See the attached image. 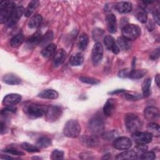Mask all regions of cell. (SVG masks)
I'll return each mask as SVG.
<instances>
[{
    "label": "cell",
    "mask_w": 160,
    "mask_h": 160,
    "mask_svg": "<svg viewBox=\"0 0 160 160\" xmlns=\"http://www.w3.org/2000/svg\"><path fill=\"white\" fill-rule=\"evenodd\" d=\"M15 8L16 4L12 1H3L1 2L0 22L1 24L7 23Z\"/></svg>",
    "instance_id": "1"
},
{
    "label": "cell",
    "mask_w": 160,
    "mask_h": 160,
    "mask_svg": "<svg viewBox=\"0 0 160 160\" xmlns=\"http://www.w3.org/2000/svg\"><path fill=\"white\" fill-rule=\"evenodd\" d=\"M81 128L79 122L76 119H70L64 124L63 133L68 138H75L79 136Z\"/></svg>",
    "instance_id": "2"
},
{
    "label": "cell",
    "mask_w": 160,
    "mask_h": 160,
    "mask_svg": "<svg viewBox=\"0 0 160 160\" xmlns=\"http://www.w3.org/2000/svg\"><path fill=\"white\" fill-rule=\"evenodd\" d=\"M124 122L126 129L132 133L139 131L142 127V122L140 118L132 113H129L126 115Z\"/></svg>",
    "instance_id": "3"
},
{
    "label": "cell",
    "mask_w": 160,
    "mask_h": 160,
    "mask_svg": "<svg viewBox=\"0 0 160 160\" xmlns=\"http://www.w3.org/2000/svg\"><path fill=\"white\" fill-rule=\"evenodd\" d=\"M88 128L92 135L95 136L102 135L104 130V121L100 117L94 116L89 120Z\"/></svg>",
    "instance_id": "4"
},
{
    "label": "cell",
    "mask_w": 160,
    "mask_h": 160,
    "mask_svg": "<svg viewBox=\"0 0 160 160\" xmlns=\"http://www.w3.org/2000/svg\"><path fill=\"white\" fill-rule=\"evenodd\" d=\"M141 34V28L136 24H128L122 29V35L126 39L132 41L138 38Z\"/></svg>",
    "instance_id": "5"
},
{
    "label": "cell",
    "mask_w": 160,
    "mask_h": 160,
    "mask_svg": "<svg viewBox=\"0 0 160 160\" xmlns=\"http://www.w3.org/2000/svg\"><path fill=\"white\" fill-rule=\"evenodd\" d=\"M48 107L39 104H30L26 108V114L31 118H38L45 115Z\"/></svg>",
    "instance_id": "6"
},
{
    "label": "cell",
    "mask_w": 160,
    "mask_h": 160,
    "mask_svg": "<svg viewBox=\"0 0 160 160\" xmlns=\"http://www.w3.org/2000/svg\"><path fill=\"white\" fill-rule=\"evenodd\" d=\"M62 110L60 106L51 105L48 107L45 116L47 121L52 122L56 121L61 116Z\"/></svg>",
    "instance_id": "7"
},
{
    "label": "cell",
    "mask_w": 160,
    "mask_h": 160,
    "mask_svg": "<svg viewBox=\"0 0 160 160\" xmlns=\"http://www.w3.org/2000/svg\"><path fill=\"white\" fill-rule=\"evenodd\" d=\"M132 138L137 144H148L151 142L152 136L148 132L137 131L132 133Z\"/></svg>",
    "instance_id": "8"
},
{
    "label": "cell",
    "mask_w": 160,
    "mask_h": 160,
    "mask_svg": "<svg viewBox=\"0 0 160 160\" xmlns=\"http://www.w3.org/2000/svg\"><path fill=\"white\" fill-rule=\"evenodd\" d=\"M103 47L100 42H96L92 49V60L94 64H98L102 58Z\"/></svg>",
    "instance_id": "9"
},
{
    "label": "cell",
    "mask_w": 160,
    "mask_h": 160,
    "mask_svg": "<svg viewBox=\"0 0 160 160\" xmlns=\"http://www.w3.org/2000/svg\"><path fill=\"white\" fill-rule=\"evenodd\" d=\"M114 147L119 150H126L132 146L131 140L127 137H119L114 141Z\"/></svg>",
    "instance_id": "10"
},
{
    "label": "cell",
    "mask_w": 160,
    "mask_h": 160,
    "mask_svg": "<svg viewBox=\"0 0 160 160\" xmlns=\"http://www.w3.org/2000/svg\"><path fill=\"white\" fill-rule=\"evenodd\" d=\"M24 11L25 9L22 6L16 7L9 21L7 22L8 26L9 27H11L15 25L21 18L22 15L24 13Z\"/></svg>",
    "instance_id": "11"
},
{
    "label": "cell",
    "mask_w": 160,
    "mask_h": 160,
    "mask_svg": "<svg viewBox=\"0 0 160 160\" xmlns=\"http://www.w3.org/2000/svg\"><path fill=\"white\" fill-rule=\"evenodd\" d=\"M21 101V96L16 93H11L6 95L2 101V103L7 106H13Z\"/></svg>",
    "instance_id": "12"
},
{
    "label": "cell",
    "mask_w": 160,
    "mask_h": 160,
    "mask_svg": "<svg viewBox=\"0 0 160 160\" xmlns=\"http://www.w3.org/2000/svg\"><path fill=\"white\" fill-rule=\"evenodd\" d=\"M144 115L148 121H152L159 118V112L158 108L154 106H148L144 109Z\"/></svg>",
    "instance_id": "13"
},
{
    "label": "cell",
    "mask_w": 160,
    "mask_h": 160,
    "mask_svg": "<svg viewBox=\"0 0 160 160\" xmlns=\"http://www.w3.org/2000/svg\"><path fill=\"white\" fill-rule=\"evenodd\" d=\"M104 43L106 47V48L109 50H111L114 54H117L119 53L120 49L116 43L114 39L112 36L110 35H108L105 36L104 39Z\"/></svg>",
    "instance_id": "14"
},
{
    "label": "cell",
    "mask_w": 160,
    "mask_h": 160,
    "mask_svg": "<svg viewBox=\"0 0 160 160\" xmlns=\"http://www.w3.org/2000/svg\"><path fill=\"white\" fill-rule=\"evenodd\" d=\"M42 34L40 31H37L35 33H34L32 36H31L26 41V45L29 48H33L36 45H38L40 44L41 39H42Z\"/></svg>",
    "instance_id": "15"
},
{
    "label": "cell",
    "mask_w": 160,
    "mask_h": 160,
    "mask_svg": "<svg viewBox=\"0 0 160 160\" xmlns=\"http://www.w3.org/2000/svg\"><path fill=\"white\" fill-rule=\"evenodd\" d=\"M116 107V101L111 98L107 100L103 107V112L107 116H111L115 111Z\"/></svg>",
    "instance_id": "16"
},
{
    "label": "cell",
    "mask_w": 160,
    "mask_h": 160,
    "mask_svg": "<svg viewBox=\"0 0 160 160\" xmlns=\"http://www.w3.org/2000/svg\"><path fill=\"white\" fill-rule=\"evenodd\" d=\"M66 58V52L63 49H60L56 51L53 57V64L58 67L62 64Z\"/></svg>",
    "instance_id": "17"
},
{
    "label": "cell",
    "mask_w": 160,
    "mask_h": 160,
    "mask_svg": "<svg viewBox=\"0 0 160 160\" xmlns=\"http://www.w3.org/2000/svg\"><path fill=\"white\" fill-rule=\"evenodd\" d=\"M106 26L108 31L111 33H114L117 30L116 18L113 14H108L106 18Z\"/></svg>",
    "instance_id": "18"
},
{
    "label": "cell",
    "mask_w": 160,
    "mask_h": 160,
    "mask_svg": "<svg viewBox=\"0 0 160 160\" xmlns=\"http://www.w3.org/2000/svg\"><path fill=\"white\" fill-rule=\"evenodd\" d=\"M116 9L120 13L126 14L131 11L132 9V4L129 2H120L116 4L115 6Z\"/></svg>",
    "instance_id": "19"
},
{
    "label": "cell",
    "mask_w": 160,
    "mask_h": 160,
    "mask_svg": "<svg viewBox=\"0 0 160 160\" xmlns=\"http://www.w3.org/2000/svg\"><path fill=\"white\" fill-rule=\"evenodd\" d=\"M58 92L54 89H45L39 93L38 96L46 99H55L58 98Z\"/></svg>",
    "instance_id": "20"
},
{
    "label": "cell",
    "mask_w": 160,
    "mask_h": 160,
    "mask_svg": "<svg viewBox=\"0 0 160 160\" xmlns=\"http://www.w3.org/2000/svg\"><path fill=\"white\" fill-rule=\"evenodd\" d=\"M137 158H138V155L134 150L125 151L119 154L116 157V159L119 160H129L135 159Z\"/></svg>",
    "instance_id": "21"
},
{
    "label": "cell",
    "mask_w": 160,
    "mask_h": 160,
    "mask_svg": "<svg viewBox=\"0 0 160 160\" xmlns=\"http://www.w3.org/2000/svg\"><path fill=\"white\" fill-rule=\"evenodd\" d=\"M2 81L5 83L10 85L19 84L21 82V79L17 76L12 74H8L4 75L2 78Z\"/></svg>",
    "instance_id": "22"
},
{
    "label": "cell",
    "mask_w": 160,
    "mask_h": 160,
    "mask_svg": "<svg viewBox=\"0 0 160 160\" xmlns=\"http://www.w3.org/2000/svg\"><path fill=\"white\" fill-rule=\"evenodd\" d=\"M56 51V44L51 43L48 44L41 51V54L44 58H49L52 55H54Z\"/></svg>",
    "instance_id": "23"
},
{
    "label": "cell",
    "mask_w": 160,
    "mask_h": 160,
    "mask_svg": "<svg viewBox=\"0 0 160 160\" xmlns=\"http://www.w3.org/2000/svg\"><path fill=\"white\" fill-rule=\"evenodd\" d=\"M148 132L152 136L155 137H159L160 135V128L159 126L154 122L149 123L147 126Z\"/></svg>",
    "instance_id": "24"
},
{
    "label": "cell",
    "mask_w": 160,
    "mask_h": 160,
    "mask_svg": "<svg viewBox=\"0 0 160 160\" xmlns=\"http://www.w3.org/2000/svg\"><path fill=\"white\" fill-rule=\"evenodd\" d=\"M39 2L38 1H36V0L31 1L28 4V6H27L26 9L24 11V16L26 18L30 17L35 11V10L37 9V8L39 6Z\"/></svg>",
    "instance_id": "25"
},
{
    "label": "cell",
    "mask_w": 160,
    "mask_h": 160,
    "mask_svg": "<svg viewBox=\"0 0 160 160\" xmlns=\"http://www.w3.org/2000/svg\"><path fill=\"white\" fill-rule=\"evenodd\" d=\"M42 21V17L40 14H36L32 16L28 22V27L31 29L38 28Z\"/></svg>",
    "instance_id": "26"
},
{
    "label": "cell",
    "mask_w": 160,
    "mask_h": 160,
    "mask_svg": "<svg viewBox=\"0 0 160 160\" xmlns=\"http://www.w3.org/2000/svg\"><path fill=\"white\" fill-rule=\"evenodd\" d=\"M117 45L118 46L119 49L126 51L131 48V42L130 40L126 39L123 36H121L117 39Z\"/></svg>",
    "instance_id": "27"
},
{
    "label": "cell",
    "mask_w": 160,
    "mask_h": 160,
    "mask_svg": "<svg viewBox=\"0 0 160 160\" xmlns=\"http://www.w3.org/2000/svg\"><path fill=\"white\" fill-rule=\"evenodd\" d=\"M88 42H89V39H88V35L85 33L81 34L79 37L78 42V46L79 49L81 51H84L87 48Z\"/></svg>",
    "instance_id": "28"
},
{
    "label": "cell",
    "mask_w": 160,
    "mask_h": 160,
    "mask_svg": "<svg viewBox=\"0 0 160 160\" xmlns=\"http://www.w3.org/2000/svg\"><path fill=\"white\" fill-rule=\"evenodd\" d=\"M24 41V36L22 34L19 33L15 35L10 40V46L12 48H17L22 44Z\"/></svg>",
    "instance_id": "29"
},
{
    "label": "cell",
    "mask_w": 160,
    "mask_h": 160,
    "mask_svg": "<svg viewBox=\"0 0 160 160\" xmlns=\"http://www.w3.org/2000/svg\"><path fill=\"white\" fill-rule=\"evenodd\" d=\"M84 61L83 56L81 53H77L74 56H71L69 60V63L71 66H78L82 64Z\"/></svg>",
    "instance_id": "30"
},
{
    "label": "cell",
    "mask_w": 160,
    "mask_h": 160,
    "mask_svg": "<svg viewBox=\"0 0 160 160\" xmlns=\"http://www.w3.org/2000/svg\"><path fill=\"white\" fill-rule=\"evenodd\" d=\"M147 72L146 69H136L131 70L129 78L132 79H138L142 78Z\"/></svg>",
    "instance_id": "31"
},
{
    "label": "cell",
    "mask_w": 160,
    "mask_h": 160,
    "mask_svg": "<svg viewBox=\"0 0 160 160\" xmlns=\"http://www.w3.org/2000/svg\"><path fill=\"white\" fill-rule=\"evenodd\" d=\"M151 84V78H146L142 84V94L144 97H148L150 94V88Z\"/></svg>",
    "instance_id": "32"
},
{
    "label": "cell",
    "mask_w": 160,
    "mask_h": 160,
    "mask_svg": "<svg viewBox=\"0 0 160 160\" xmlns=\"http://www.w3.org/2000/svg\"><path fill=\"white\" fill-rule=\"evenodd\" d=\"M51 144V141L47 137H42L36 142V146L39 148H45Z\"/></svg>",
    "instance_id": "33"
},
{
    "label": "cell",
    "mask_w": 160,
    "mask_h": 160,
    "mask_svg": "<svg viewBox=\"0 0 160 160\" xmlns=\"http://www.w3.org/2000/svg\"><path fill=\"white\" fill-rule=\"evenodd\" d=\"M135 16H136V18L138 19V20L139 21H140L141 22L146 23L147 22L148 16H147V14L144 9L141 8V9H138L136 11Z\"/></svg>",
    "instance_id": "34"
},
{
    "label": "cell",
    "mask_w": 160,
    "mask_h": 160,
    "mask_svg": "<svg viewBox=\"0 0 160 160\" xmlns=\"http://www.w3.org/2000/svg\"><path fill=\"white\" fill-rule=\"evenodd\" d=\"M84 142L86 146L88 147H92L96 146L98 143V141L97 139V136L92 135L90 137H85L84 139H82Z\"/></svg>",
    "instance_id": "35"
},
{
    "label": "cell",
    "mask_w": 160,
    "mask_h": 160,
    "mask_svg": "<svg viewBox=\"0 0 160 160\" xmlns=\"http://www.w3.org/2000/svg\"><path fill=\"white\" fill-rule=\"evenodd\" d=\"M21 148L29 152H39V148L36 146H34L28 142H23L21 145Z\"/></svg>",
    "instance_id": "36"
},
{
    "label": "cell",
    "mask_w": 160,
    "mask_h": 160,
    "mask_svg": "<svg viewBox=\"0 0 160 160\" xmlns=\"http://www.w3.org/2000/svg\"><path fill=\"white\" fill-rule=\"evenodd\" d=\"M53 38V32L51 31H47L45 34H44L42 36V39L40 42V44L44 45L46 44V43L49 42L50 41H51Z\"/></svg>",
    "instance_id": "37"
},
{
    "label": "cell",
    "mask_w": 160,
    "mask_h": 160,
    "mask_svg": "<svg viewBox=\"0 0 160 160\" xmlns=\"http://www.w3.org/2000/svg\"><path fill=\"white\" fill-rule=\"evenodd\" d=\"M79 80L84 83H86V84H97L99 82V81L96 78L86 77V76L80 77Z\"/></svg>",
    "instance_id": "38"
},
{
    "label": "cell",
    "mask_w": 160,
    "mask_h": 160,
    "mask_svg": "<svg viewBox=\"0 0 160 160\" xmlns=\"http://www.w3.org/2000/svg\"><path fill=\"white\" fill-rule=\"evenodd\" d=\"M64 158V152L58 150V149H54L51 156V159L52 160H59V159H62Z\"/></svg>",
    "instance_id": "39"
},
{
    "label": "cell",
    "mask_w": 160,
    "mask_h": 160,
    "mask_svg": "<svg viewBox=\"0 0 160 160\" xmlns=\"http://www.w3.org/2000/svg\"><path fill=\"white\" fill-rule=\"evenodd\" d=\"M148 150V147L146 144H137L136 147L134 148V151L137 153V154L141 155L142 153L144 152L147 151Z\"/></svg>",
    "instance_id": "40"
},
{
    "label": "cell",
    "mask_w": 160,
    "mask_h": 160,
    "mask_svg": "<svg viewBox=\"0 0 160 160\" xmlns=\"http://www.w3.org/2000/svg\"><path fill=\"white\" fill-rule=\"evenodd\" d=\"M139 158L142 159L152 160L156 158V154L155 152H154L153 151H146L142 153Z\"/></svg>",
    "instance_id": "41"
},
{
    "label": "cell",
    "mask_w": 160,
    "mask_h": 160,
    "mask_svg": "<svg viewBox=\"0 0 160 160\" xmlns=\"http://www.w3.org/2000/svg\"><path fill=\"white\" fill-rule=\"evenodd\" d=\"M4 152L12 154V155H14V156H22L24 155V153L16 149L12 148H7L4 151Z\"/></svg>",
    "instance_id": "42"
},
{
    "label": "cell",
    "mask_w": 160,
    "mask_h": 160,
    "mask_svg": "<svg viewBox=\"0 0 160 160\" xmlns=\"http://www.w3.org/2000/svg\"><path fill=\"white\" fill-rule=\"evenodd\" d=\"M131 71V69H130L129 68L122 69L118 72V76L120 78H129Z\"/></svg>",
    "instance_id": "43"
},
{
    "label": "cell",
    "mask_w": 160,
    "mask_h": 160,
    "mask_svg": "<svg viewBox=\"0 0 160 160\" xmlns=\"http://www.w3.org/2000/svg\"><path fill=\"white\" fill-rule=\"evenodd\" d=\"M103 31L99 28H96L93 31V38L94 39H99L101 38V36L103 35Z\"/></svg>",
    "instance_id": "44"
},
{
    "label": "cell",
    "mask_w": 160,
    "mask_h": 160,
    "mask_svg": "<svg viewBox=\"0 0 160 160\" xmlns=\"http://www.w3.org/2000/svg\"><path fill=\"white\" fill-rule=\"evenodd\" d=\"M122 96L125 98V99H128V101H136V100H138V99H139V98L140 97H139L138 96H137V95H132V94H129V93H125V94H124L123 95H122Z\"/></svg>",
    "instance_id": "45"
},
{
    "label": "cell",
    "mask_w": 160,
    "mask_h": 160,
    "mask_svg": "<svg viewBox=\"0 0 160 160\" xmlns=\"http://www.w3.org/2000/svg\"><path fill=\"white\" fill-rule=\"evenodd\" d=\"M103 138L109 140L112 138H114L116 136V132L115 131H111V132H103L102 134Z\"/></svg>",
    "instance_id": "46"
},
{
    "label": "cell",
    "mask_w": 160,
    "mask_h": 160,
    "mask_svg": "<svg viewBox=\"0 0 160 160\" xmlns=\"http://www.w3.org/2000/svg\"><path fill=\"white\" fill-rule=\"evenodd\" d=\"M152 17L155 21V22L159 25L160 24V16H159V11L158 9H154L152 13Z\"/></svg>",
    "instance_id": "47"
},
{
    "label": "cell",
    "mask_w": 160,
    "mask_h": 160,
    "mask_svg": "<svg viewBox=\"0 0 160 160\" xmlns=\"http://www.w3.org/2000/svg\"><path fill=\"white\" fill-rule=\"evenodd\" d=\"M159 49L158 48L155 49L151 54H150V58L152 60H156L159 58Z\"/></svg>",
    "instance_id": "48"
},
{
    "label": "cell",
    "mask_w": 160,
    "mask_h": 160,
    "mask_svg": "<svg viewBox=\"0 0 160 160\" xmlns=\"http://www.w3.org/2000/svg\"><path fill=\"white\" fill-rule=\"evenodd\" d=\"M126 91L124 89H117V90H115L114 91H112L111 92H109L110 94H117V93H121V92H124Z\"/></svg>",
    "instance_id": "49"
},
{
    "label": "cell",
    "mask_w": 160,
    "mask_h": 160,
    "mask_svg": "<svg viewBox=\"0 0 160 160\" xmlns=\"http://www.w3.org/2000/svg\"><path fill=\"white\" fill-rule=\"evenodd\" d=\"M155 81L156 82V84L158 85V87H159V81H160V78H159V74H157L155 77Z\"/></svg>",
    "instance_id": "50"
},
{
    "label": "cell",
    "mask_w": 160,
    "mask_h": 160,
    "mask_svg": "<svg viewBox=\"0 0 160 160\" xmlns=\"http://www.w3.org/2000/svg\"><path fill=\"white\" fill-rule=\"evenodd\" d=\"M1 158L2 159H13L14 158H12V157H11V156H5L4 157H2V156H1Z\"/></svg>",
    "instance_id": "51"
}]
</instances>
